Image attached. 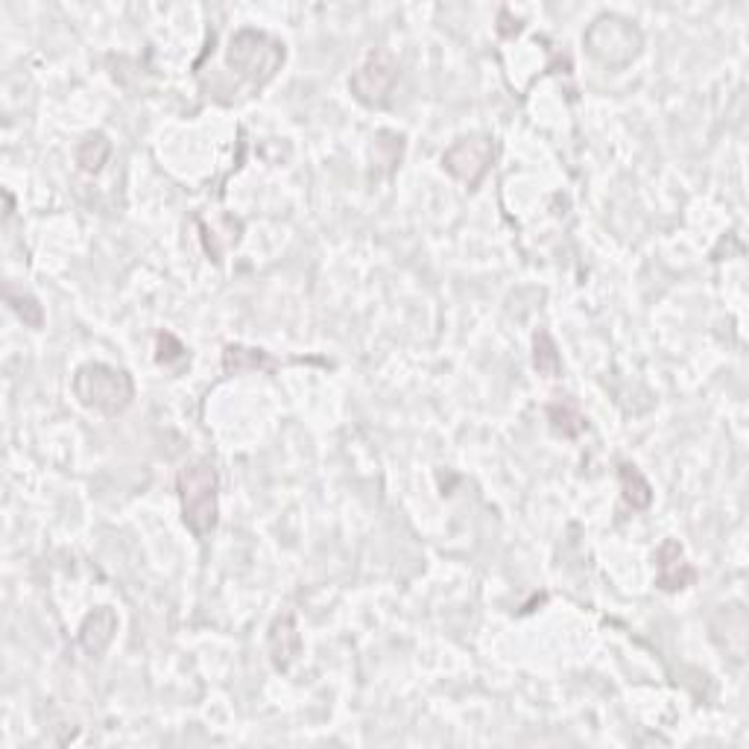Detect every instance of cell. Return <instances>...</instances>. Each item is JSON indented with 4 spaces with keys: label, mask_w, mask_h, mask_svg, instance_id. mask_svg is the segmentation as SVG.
Segmentation results:
<instances>
[{
    "label": "cell",
    "mask_w": 749,
    "mask_h": 749,
    "mask_svg": "<svg viewBox=\"0 0 749 749\" xmlns=\"http://www.w3.org/2000/svg\"><path fill=\"white\" fill-rule=\"evenodd\" d=\"M182 521L197 539H208L220 521V475L211 459L191 457L176 471Z\"/></svg>",
    "instance_id": "obj_1"
},
{
    "label": "cell",
    "mask_w": 749,
    "mask_h": 749,
    "mask_svg": "<svg viewBox=\"0 0 749 749\" xmlns=\"http://www.w3.org/2000/svg\"><path fill=\"white\" fill-rule=\"evenodd\" d=\"M284 59H287L284 41L255 27H241L229 38V47H225V65L232 67L237 76H244L253 88H263L267 83H272L284 65Z\"/></svg>",
    "instance_id": "obj_2"
},
{
    "label": "cell",
    "mask_w": 749,
    "mask_h": 749,
    "mask_svg": "<svg viewBox=\"0 0 749 749\" xmlns=\"http://www.w3.org/2000/svg\"><path fill=\"white\" fill-rule=\"evenodd\" d=\"M582 45L598 65L609 67V71H624L641 57L644 33L636 21L624 19L618 12H603L582 33Z\"/></svg>",
    "instance_id": "obj_3"
},
{
    "label": "cell",
    "mask_w": 749,
    "mask_h": 749,
    "mask_svg": "<svg viewBox=\"0 0 749 749\" xmlns=\"http://www.w3.org/2000/svg\"><path fill=\"white\" fill-rule=\"evenodd\" d=\"M74 395L85 410L121 416L135 402V381L126 369L109 364H83L74 372Z\"/></svg>",
    "instance_id": "obj_4"
},
{
    "label": "cell",
    "mask_w": 749,
    "mask_h": 749,
    "mask_svg": "<svg viewBox=\"0 0 749 749\" xmlns=\"http://www.w3.org/2000/svg\"><path fill=\"white\" fill-rule=\"evenodd\" d=\"M398 76H402L398 59L386 47H374L372 53L357 65L355 74L348 76V91L366 109H384V106H390Z\"/></svg>",
    "instance_id": "obj_5"
},
{
    "label": "cell",
    "mask_w": 749,
    "mask_h": 749,
    "mask_svg": "<svg viewBox=\"0 0 749 749\" xmlns=\"http://www.w3.org/2000/svg\"><path fill=\"white\" fill-rule=\"evenodd\" d=\"M492 161H495V140L483 135V132L457 138L449 150L442 152L445 173H451L457 182H463L468 191L480 187V182L487 179L489 168H492Z\"/></svg>",
    "instance_id": "obj_6"
},
{
    "label": "cell",
    "mask_w": 749,
    "mask_h": 749,
    "mask_svg": "<svg viewBox=\"0 0 749 749\" xmlns=\"http://www.w3.org/2000/svg\"><path fill=\"white\" fill-rule=\"evenodd\" d=\"M267 650H270V662L279 674H287L299 662L305 641H302L299 621L293 612H281L272 618L270 629H267Z\"/></svg>",
    "instance_id": "obj_7"
},
{
    "label": "cell",
    "mask_w": 749,
    "mask_h": 749,
    "mask_svg": "<svg viewBox=\"0 0 749 749\" xmlns=\"http://www.w3.org/2000/svg\"><path fill=\"white\" fill-rule=\"evenodd\" d=\"M693 582H697V568L685 560L683 544L676 539H665L655 551V589L676 594V591L691 589Z\"/></svg>",
    "instance_id": "obj_8"
},
{
    "label": "cell",
    "mask_w": 749,
    "mask_h": 749,
    "mask_svg": "<svg viewBox=\"0 0 749 749\" xmlns=\"http://www.w3.org/2000/svg\"><path fill=\"white\" fill-rule=\"evenodd\" d=\"M118 633V612L112 606L91 609L79 624V647L88 655H103Z\"/></svg>",
    "instance_id": "obj_9"
},
{
    "label": "cell",
    "mask_w": 749,
    "mask_h": 749,
    "mask_svg": "<svg viewBox=\"0 0 749 749\" xmlns=\"http://www.w3.org/2000/svg\"><path fill=\"white\" fill-rule=\"evenodd\" d=\"M544 413H548V421H551L553 433H556V437H565V440H577V437H582L586 428H589V419H586V413L580 410V404L574 402V398H568V395H556V398L544 407Z\"/></svg>",
    "instance_id": "obj_10"
},
{
    "label": "cell",
    "mask_w": 749,
    "mask_h": 749,
    "mask_svg": "<svg viewBox=\"0 0 749 749\" xmlns=\"http://www.w3.org/2000/svg\"><path fill=\"white\" fill-rule=\"evenodd\" d=\"M618 483L624 504L633 506V509H650V504H653V487H650V480L644 478V471L636 463H621Z\"/></svg>",
    "instance_id": "obj_11"
},
{
    "label": "cell",
    "mask_w": 749,
    "mask_h": 749,
    "mask_svg": "<svg viewBox=\"0 0 749 749\" xmlns=\"http://www.w3.org/2000/svg\"><path fill=\"white\" fill-rule=\"evenodd\" d=\"M76 164L88 176H97L106 168V161L112 156V140L106 132H88L79 144H76Z\"/></svg>",
    "instance_id": "obj_12"
},
{
    "label": "cell",
    "mask_w": 749,
    "mask_h": 749,
    "mask_svg": "<svg viewBox=\"0 0 749 749\" xmlns=\"http://www.w3.org/2000/svg\"><path fill=\"white\" fill-rule=\"evenodd\" d=\"M275 360H272L263 348H249L241 346V343H229L223 348V372L225 374H244V372H258V369H272Z\"/></svg>",
    "instance_id": "obj_13"
},
{
    "label": "cell",
    "mask_w": 749,
    "mask_h": 749,
    "mask_svg": "<svg viewBox=\"0 0 749 749\" xmlns=\"http://www.w3.org/2000/svg\"><path fill=\"white\" fill-rule=\"evenodd\" d=\"M3 299H7L12 314H15L24 326L45 328V308L38 305V299L33 296V293L21 291V287H15L12 281H7V287H3Z\"/></svg>",
    "instance_id": "obj_14"
},
{
    "label": "cell",
    "mask_w": 749,
    "mask_h": 749,
    "mask_svg": "<svg viewBox=\"0 0 749 749\" xmlns=\"http://www.w3.org/2000/svg\"><path fill=\"white\" fill-rule=\"evenodd\" d=\"M533 369L542 378H560L562 374V357L556 340L551 337L548 328H539L533 334Z\"/></svg>",
    "instance_id": "obj_15"
},
{
    "label": "cell",
    "mask_w": 749,
    "mask_h": 749,
    "mask_svg": "<svg viewBox=\"0 0 749 749\" xmlns=\"http://www.w3.org/2000/svg\"><path fill=\"white\" fill-rule=\"evenodd\" d=\"M185 357L187 348L176 334H170V331H159V334H156V364L173 366L179 364V360H185Z\"/></svg>",
    "instance_id": "obj_16"
},
{
    "label": "cell",
    "mask_w": 749,
    "mask_h": 749,
    "mask_svg": "<svg viewBox=\"0 0 749 749\" xmlns=\"http://www.w3.org/2000/svg\"><path fill=\"white\" fill-rule=\"evenodd\" d=\"M3 197H7V217H12V211H15V199H12L10 191H3Z\"/></svg>",
    "instance_id": "obj_17"
}]
</instances>
